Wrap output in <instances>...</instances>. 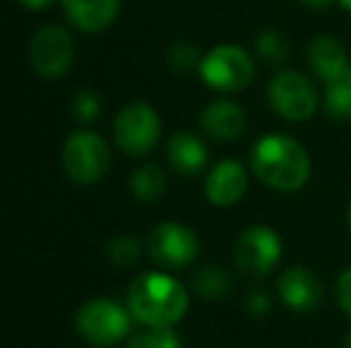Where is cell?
Listing matches in <instances>:
<instances>
[{"label":"cell","instance_id":"18","mask_svg":"<svg viewBox=\"0 0 351 348\" xmlns=\"http://www.w3.org/2000/svg\"><path fill=\"white\" fill-rule=\"evenodd\" d=\"M130 189L143 203H156L167 191V174L158 163L141 165L130 179Z\"/></svg>","mask_w":351,"mask_h":348},{"label":"cell","instance_id":"3","mask_svg":"<svg viewBox=\"0 0 351 348\" xmlns=\"http://www.w3.org/2000/svg\"><path fill=\"white\" fill-rule=\"evenodd\" d=\"M74 330L86 344L96 348H110L130 339L132 312L110 298H93L77 310Z\"/></svg>","mask_w":351,"mask_h":348},{"label":"cell","instance_id":"27","mask_svg":"<svg viewBox=\"0 0 351 348\" xmlns=\"http://www.w3.org/2000/svg\"><path fill=\"white\" fill-rule=\"evenodd\" d=\"M22 8L27 10H34V12H41V10H48L56 0H17Z\"/></svg>","mask_w":351,"mask_h":348},{"label":"cell","instance_id":"23","mask_svg":"<svg viewBox=\"0 0 351 348\" xmlns=\"http://www.w3.org/2000/svg\"><path fill=\"white\" fill-rule=\"evenodd\" d=\"M72 112L79 122H93L101 115V98L93 91H79L72 101Z\"/></svg>","mask_w":351,"mask_h":348},{"label":"cell","instance_id":"6","mask_svg":"<svg viewBox=\"0 0 351 348\" xmlns=\"http://www.w3.org/2000/svg\"><path fill=\"white\" fill-rule=\"evenodd\" d=\"M160 117L148 103H130L115 117L112 134L115 144L120 146L122 153L132 158H143L148 155L160 141Z\"/></svg>","mask_w":351,"mask_h":348},{"label":"cell","instance_id":"20","mask_svg":"<svg viewBox=\"0 0 351 348\" xmlns=\"http://www.w3.org/2000/svg\"><path fill=\"white\" fill-rule=\"evenodd\" d=\"M289 53H291V46L280 31H268L258 34L256 38V55L265 62V65H273V67H280L289 60Z\"/></svg>","mask_w":351,"mask_h":348},{"label":"cell","instance_id":"14","mask_svg":"<svg viewBox=\"0 0 351 348\" xmlns=\"http://www.w3.org/2000/svg\"><path fill=\"white\" fill-rule=\"evenodd\" d=\"M201 129L213 141L239 139L246 131V112L239 103L234 101H213L204 112H201Z\"/></svg>","mask_w":351,"mask_h":348},{"label":"cell","instance_id":"16","mask_svg":"<svg viewBox=\"0 0 351 348\" xmlns=\"http://www.w3.org/2000/svg\"><path fill=\"white\" fill-rule=\"evenodd\" d=\"M167 163L182 176H199L208 165V148L194 131H177L167 141Z\"/></svg>","mask_w":351,"mask_h":348},{"label":"cell","instance_id":"15","mask_svg":"<svg viewBox=\"0 0 351 348\" xmlns=\"http://www.w3.org/2000/svg\"><path fill=\"white\" fill-rule=\"evenodd\" d=\"M306 60L308 67L318 79H323L325 84L332 79H337L344 70L349 67L347 48L339 41L337 36H330V34H320L306 48Z\"/></svg>","mask_w":351,"mask_h":348},{"label":"cell","instance_id":"11","mask_svg":"<svg viewBox=\"0 0 351 348\" xmlns=\"http://www.w3.org/2000/svg\"><path fill=\"white\" fill-rule=\"evenodd\" d=\"M278 296L291 312H313L323 303V282L313 269L294 265L280 274Z\"/></svg>","mask_w":351,"mask_h":348},{"label":"cell","instance_id":"1","mask_svg":"<svg viewBox=\"0 0 351 348\" xmlns=\"http://www.w3.org/2000/svg\"><path fill=\"white\" fill-rule=\"evenodd\" d=\"M256 179L280 193L301 191L311 179V158L289 134H265L251 148Z\"/></svg>","mask_w":351,"mask_h":348},{"label":"cell","instance_id":"30","mask_svg":"<svg viewBox=\"0 0 351 348\" xmlns=\"http://www.w3.org/2000/svg\"><path fill=\"white\" fill-rule=\"evenodd\" d=\"M344 348H351V330L344 334Z\"/></svg>","mask_w":351,"mask_h":348},{"label":"cell","instance_id":"17","mask_svg":"<svg viewBox=\"0 0 351 348\" xmlns=\"http://www.w3.org/2000/svg\"><path fill=\"white\" fill-rule=\"evenodd\" d=\"M232 286H234V279L230 269H225L222 265H204L191 274V289L196 296L206 301H220L232 291Z\"/></svg>","mask_w":351,"mask_h":348},{"label":"cell","instance_id":"13","mask_svg":"<svg viewBox=\"0 0 351 348\" xmlns=\"http://www.w3.org/2000/svg\"><path fill=\"white\" fill-rule=\"evenodd\" d=\"M60 5L74 29L84 34H98L112 27L120 14L122 0H60Z\"/></svg>","mask_w":351,"mask_h":348},{"label":"cell","instance_id":"31","mask_svg":"<svg viewBox=\"0 0 351 348\" xmlns=\"http://www.w3.org/2000/svg\"><path fill=\"white\" fill-rule=\"evenodd\" d=\"M347 224H349V229H351V203H349V210H347Z\"/></svg>","mask_w":351,"mask_h":348},{"label":"cell","instance_id":"4","mask_svg":"<svg viewBox=\"0 0 351 348\" xmlns=\"http://www.w3.org/2000/svg\"><path fill=\"white\" fill-rule=\"evenodd\" d=\"M199 75L206 86L220 93H237L251 86L256 77L254 57L239 46L222 43L201 57Z\"/></svg>","mask_w":351,"mask_h":348},{"label":"cell","instance_id":"29","mask_svg":"<svg viewBox=\"0 0 351 348\" xmlns=\"http://www.w3.org/2000/svg\"><path fill=\"white\" fill-rule=\"evenodd\" d=\"M339 5H342L344 10H347V12H351V0H337Z\"/></svg>","mask_w":351,"mask_h":348},{"label":"cell","instance_id":"10","mask_svg":"<svg viewBox=\"0 0 351 348\" xmlns=\"http://www.w3.org/2000/svg\"><path fill=\"white\" fill-rule=\"evenodd\" d=\"M29 62L43 79H60L74 62V38L58 24L41 27L29 43Z\"/></svg>","mask_w":351,"mask_h":348},{"label":"cell","instance_id":"28","mask_svg":"<svg viewBox=\"0 0 351 348\" xmlns=\"http://www.w3.org/2000/svg\"><path fill=\"white\" fill-rule=\"evenodd\" d=\"M299 3L306 5V8H311V10H325V8H330L335 0H299Z\"/></svg>","mask_w":351,"mask_h":348},{"label":"cell","instance_id":"7","mask_svg":"<svg viewBox=\"0 0 351 348\" xmlns=\"http://www.w3.org/2000/svg\"><path fill=\"white\" fill-rule=\"evenodd\" d=\"M146 251L158 267L177 272V269L191 267L199 258V239L186 224L160 222L148 234Z\"/></svg>","mask_w":351,"mask_h":348},{"label":"cell","instance_id":"2","mask_svg":"<svg viewBox=\"0 0 351 348\" xmlns=\"http://www.w3.org/2000/svg\"><path fill=\"white\" fill-rule=\"evenodd\" d=\"M127 308L143 327H175L189 310V291L167 272H143L132 282Z\"/></svg>","mask_w":351,"mask_h":348},{"label":"cell","instance_id":"9","mask_svg":"<svg viewBox=\"0 0 351 348\" xmlns=\"http://www.w3.org/2000/svg\"><path fill=\"white\" fill-rule=\"evenodd\" d=\"M234 265L249 277H268L282 258V239L273 227H246L234 241Z\"/></svg>","mask_w":351,"mask_h":348},{"label":"cell","instance_id":"12","mask_svg":"<svg viewBox=\"0 0 351 348\" xmlns=\"http://www.w3.org/2000/svg\"><path fill=\"white\" fill-rule=\"evenodd\" d=\"M249 189V172L239 160H222L206 176L204 193L215 208H230L239 203Z\"/></svg>","mask_w":351,"mask_h":348},{"label":"cell","instance_id":"26","mask_svg":"<svg viewBox=\"0 0 351 348\" xmlns=\"http://www.w3.org/2000/svg\"><path fill=\"white\" fill-rule=\"evenodd\" d=\"M246 308H249L251 312H256V315H263V312H268V308H270L268 296H265L263 291L249 293V301H246Z\"/></svg>","mask_w":351,"mask_h":348},{"label":"cell","instance_id":"8","mask_svg":"<svg viewBox=\"0 0 351 348\" xmlns=\"http://www.w3.org/2000/svg\"><path fill=\"white\" fill-rule=\"evenodd\" d=\"M268 103L287 122H306L318 110V93L304 72L285 70L268 84Z\"/></svg>","mask_w":351,"mask_h":348},{"label":"cell","instance_id":"19","mask_svg":"<svg viewBox=\"0 0 351 348\" xmlns=\"http://www.w3.org/2000/svg\"><path fill=\"white\" fill-rule=\"evenodd\" d=\"M323 107L335 122L351 120V67H347L337 79L325 84Z\"/></svg>","mask_w":351,"mask_h":348},{"label":"cell","instance_id":"22","mask_svg":"<svg viewBox=\"0 0 351 348\" xmlns=\"http://www.w3.org/2000/svg\"><path fill=\"white\" fill-rule=\"evenodd\" d=\"M108 258L115 267H134L141 258V246L132 237H117L108 246Z\"/></svg>","mask_w":351,"mask_h":348},{"label":"cell","instance_id":"24","mask_svg":"<svg viewBox=\"0 0 351 348\" xmlns=\"http://www.w3.org/2000/svg\"><path fill=\"white\" fill-rule=\"evenodd\" d=\"M201 53L196 51L194 46H189V43H177V46H172V51H170V65L175 67V70H191V67H196L199 70V65H201Z\"/></svg>","mask_w":351,"mask_h":348},{"label":"cell","instance_id":"25","mask_svg":"<svg viewBox=\"0 0 351 348\" xmlns=\"http://www.w3.org/2000/svg\"><path fill=\"white\" fill-rule=\"evenodd\" d=\"M335 301L342 308L344 315L351 317V267L344 269L335 282Z\"/></svg>","mask_w":351,"mask_h":348},{"label":"cell","instance_id":"5","mask_svg":"<svg viewBox=\"0 0 351 348\" xmlns=\"http://www.w3.org/2000/svg\"><path fill=\"white\" fill-rule=\"evenodd\" d=\"M110 148L106 139L91 129H79L62 146V168L77 184H96L110 170Z\"/></svg>","mask_w":351,"mask_h":348},{"label":"cell","instance_id":"21","mask_svg":"<svg viewBox=\"0 0 351 348\" xmlns=\"http://www.w3.org/2000/svg\"><path fill=\"white\" fill-rule=\"evenodd\" d=\"M127 348H182V339L172 327H143L130 334Z\"/></svg>","mask_w":351,"mask_h":348}]
</instances>
